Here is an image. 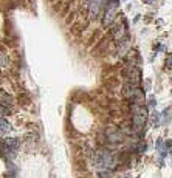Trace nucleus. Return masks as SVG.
<instances>
[{"label":"nucleus","instance_id":"obj_1","mask_svg":"<svg viewBox=\"0 0 172 178\" xmlns=\"http://www.w3.org/2000/svg\"><path fill=\"white\" fill-rule=\"evenodd\" d=\"M132 115H133V132L141 133V130L144 129L146 121H147V110L138 104H133L132 105Z\"/></svg>","mask_w":172,"mask_h":178},{"label":"nucleus","instance_id":"obj_2","mask_svg":"<svg viewBox=\"0 0 172 178\" xmlns=\"http://www.w3.org/2000/svg\"><path fill=\"white\" fill-rule=\"evenodd\" d=\"M116 164V158L112 152H109V150H99L98 153V166L101 169H110L115 167Z\"/></svg>","mask_w":172,"mask_h":178},{"label":"nucleus","instance_id":"obj_3","mask_svg":"<svg viewBox=\"0 0 172 178\" xmlns=\"http://www.w3.org/2000/svg\"><path fill=\"white\" fill-rule=\"evenodd\" d=\"M124 76L126 79L130 82V84H138L140 82V78H141V70L138 65H132V64H127L126 70H124Z\"/></svg>","mask_w":172,"mask_h":178},{"label":"nucleus","instance_id":"obj_4","mask_svg":"<svg viewBox=\"0 0 172 178\" xmlns=\"http://www.w3.org/2000/svg\"><path fill=\"white\" fill-rule=\"evenodd\" d=\"M122 94H124L126 98H129V99H138V101L143 99L141 88H138L135 84H130V82L124 85V88H122Z\"/></svg>","mask_w":172,"mask_h":178},{"label":"nucleus","instance_id":"obj_5","mask_svg":"<svg viewBox=\"0 0 172 178\" xmlns=\"http://www.w3.org/2000/svg\"><path fill=\"white\" fill-rule=\"evenodd\" d=\"M116 8H118V0H112V2L107 5L106 14H104V25H109L113 20V14H115Z\"/></svg>","mask_w":172,"mask_h":178},{"label":"nucleus","instance_id":"obj_6","mask_svg":"<svg viewBox=\"0 0 172 178\" xmlns=\"http://www.w3.org/2000/svg\"><path fill=\"white\" fill-rule=\"evenodd\" d=\"M102 5H104V0H90L88 8H90V16L92 17H96L99 14V11L102 9Z\"/></svg>","mask_w":172,"mask_h":178},{"label":"nucleus","instance_id":"obj_7","mask_svg":"<svg viewBox=\"0 0 172 178\" xmlns=\"http://www.w3.org/2000/svg\"><path fill=\"white\" fill-rule=\"evenodd\" d=\"M106 133H107L109 141H112V144H113V142H120V141L122 139L121 132H118V130H115V129H110L109 132H106Z\"/></svg>","mask_w":172,"mask_h":178},{"label":"nucleus","instance_id":"obj_8","mask_svg":"<svg viewBox=\"0 0 172 178\" xmlns=\"http://www.w3.org/2000/svg\"><path fill=\"white\" fill-rule=\"evenodd\" d=\"M3 146L8 149L9 152H12V150H17V149H19V139H17V138H8V139H5Z\"/></svg>","mask_w":172,"mask_h":178},{"label":"nucleus","instance_id":"obj_9","mask_svg":"<svg viewBox=\"0 0 172 178\" xmlns=\"http://www.w3.org/2000/svg\"><path fill=\"white\" fill-rule=\"evenodd\" d=\"M9 129H11V127H9L8 122H6V119H3L2 116H0V133H2V135H3V133H8Z\"/></svg>","mask_w":172,"mask_h":178},{"label":"nucleus","instance_id":"obj_10","mask_svg":"<svg viewBox=\"0 0 172 178\" xmlns=\"http://www.w3.org/2000/svg\"><path fill=\"white\" fill-rule=\"evenodd\" d=\"M158 118H160V115L154 112L152 115H150V122H152L154 126H158Z\"/></svg>","mask_w":172,"mask_h":178},{"label":"nucleus","instance_id":"obj_11","mask_svg":"<svg viewBox=\"0 0 172 178\" xmlns=\"http://www.w3.org/2000/svg\"><path fill=\"white\" fill-rule=\"evenodd\" d=\"M161 116H163V122H164V124H168V122H169V108H166V110L161 113Z\"/></svg>","mask_w":172,"mask_h":178},{"label":"nucleus","instance_id":"obj_12","mask_svg":"<svg viewBox=\"0 0 172 178\" xmlns=\"http://www.w3.org/2000/svg\"><path fill=\"white\" fill-rule=\"evenodd\" d=\"M166 68L172 70V54H168V57H166Z\"/></svg>","mask_w":172,"mask_h":178},{"label":"nucleus","instance_id":"obj_13","mask_svg":"<svg viewBox=\"0 0 172 178\" xmlns=\"http://www.w3.org/2000/svg\"><path fill=\"white\" fill-rule=\"evenodd\" d=\"M155 104H157L155 98L152 96V94H149V107H155Z\"/></svg>","mask_w":172,"mask_h":178},{"label":"nucleus","instance_id":"obj_14","mask_svg":"<svg viewBox=\"0 0 172 178\" xmlns=\"http://www.w3.org/2000/svg\"><path fill=\"white\" fill-rule=\"evenodd\" d=\"M157 50H158V51H164V50H166V46H164L163 44H158V46H157Z\"/></svg>","mask_w":172,"mask_h":178},{"label":"nucleus","instance_id":"obj_15","mask_svg":"<svg viewBox=\"0 0 172 178\" xmlns=\"http://www.w3.org/2000/svg\"><path fill=\"white\" fill-rule=\"evenodd\" d=\"M166 147H172V139L166 141Z\"/></svg>","mask_w":172,"mask_h":178},{"label":"nucleus","instance_id":"obj_16","mask_svg":"<svg viewBox=\"0 0 172 178\" xmlns=\"http://www.w3.org/2000/svg\"><path fill=\"white\" fill-rule=\"evenodd\" d=\"M143 2H144V3H152L154 0H143Z\"/></svg>","mask_w":172,"mask_h":178},{"label":"nucleus","instance_id":"obj_17","mask_svg":"<svg viewBox=\"0 0 172 178\" xmlns=\"http://www.w3.org/2000/svg\"><path fill=\"white\" fill-rule=\"evenodd\" d=\"M124 2H126V0H124Z\"/></svg>","mask_w":172,"mask_h":178},{"label":"nucleus","instance_id":"obj_18","mask_svg":"<svg viewBox=\"0 0 172 178\" xmlns=\"http://www.w3.org/2000/svg\"><path fill=\"white\" fill-rule=\"evenodd\" d=\"M171 153H172V152H171Z\"/></svg>","mask_w":172,"mask_h":178}]
</instances>
